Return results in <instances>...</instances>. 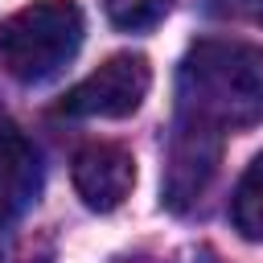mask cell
Listing matches in <instances>:
<instances>
[{
  "label": "cell",
  "instance_id": "cell-9",
  "mask_svg": "<svg viewBox=\"0 0 263 263\" xmlns=\"http://www.w3.org/2000/svg\"><path fill=\"white\" fill-rule=\"evenodd\" d=\"M242 8H247V16H251V21H259V25H263V0H242Z\"/></svg>",
  "mask_w": 263,
  "mask_h": 263
},
{
  "label": "cell",
  "instance_id": "cell-4",
  "mask_svg": "<svg viewBox=\"0 0 263 263\" xmlns=\"http://www.w3.org/2000/svg\"><path fill=\"white\" fill-rule=\"evenodd\" d=\"M218 156H222V132L197 119L177 115L173 132H168V148H164V173H160V201L173 214H185L205 185L218 173Z\"/></svg>",
  "mask_w": 263,
  "mask_h": 263
},
{
  "label": "cell",
  "instance_id": "cell-5",
  "mask_svg": "<svg viewBox=\"0 0 263 263\" xmlns=\"http://www.w3.org/2000/svg\"><path fill=\"white\" fill-rule=\"evenodd\" d=\"M70 177H74V189L86 210L111 214L127 201V193L136 185V160L119 144H86V148H78Z\"/></svg>",
  "mask_w": 263,
  "mask_h": 263
},
{
  "label": "cell",
  "instance_id": "cell-6",
  "mask_svg": "<svg viewBox=\"0 0 263 263\" xmlns=\"http://www.w3.org/2000/svg\"><path fill=\"white\" fill-rule=\"evenodd\" d=\"M37 193V152L0 111V226H8Z\"/></svg>",
  "mask_w": 263,
  "mask_h": 263
},
{
  "label": "cell",
  "instance_id": "cell-1",
  "mask_svg": "<svg viewBox=\"0 0 263 263\" xmlns=\"http://www.w3.org/2000/svg\"><path fill=\"white\" fill-rule=\"evenodd\" d=\"M177 107L185 119L218 132L263 119V45L197 41L177 70Z\"/></svg>",
  "mask_w": 263,
  "mask_h": 263
},
{
  "label": "cell",
  "instance_id": "cell-8",
  "mask_svg": "<svg viewBox=\"0 0 263 263\" xmlns=\"http://www.w3.org/2000/svg\"><path fill=\"white\" fill-rule=\"evenodd\" d=\"M173 0H103V12L115 29L123 33H144L168 16Z\"/></svg>",
  "mask_w": 263,
  "mask_h": 263
},
{
  "label": "cell",
  "instance_id": "cell-2",
  "mask_svg": "<svg viewBox=\"0 0 263 263\" xmlns=\"http://www.w3.org/2000/svg\"><path fill=\"white\" fill-rule=\"evenodd\" d=\"M82 45V12L74 0H33L0 21V66L25 82L41 86L58 78Z\"/></svg>",
  "mask_w": 263,
  "mask_h": 263
},
{
  "label": "cell",
  "instance_id": "cell-7",
  "mask_svg": "<svg viewBox=\"0 0 263 263\" xmlns=\"http://www.w3.org/2000/svg\"><path fill=\"white\" fill-rule=\"evenodd\" d=\"M230 222H234V230H238L242 238L263 242V152L247 164V173H242L238 185H234Z\"/></svg>",
  "mask_w": 263,
  "mask_h": 263
},
{
  "label": "cell",
  "instance_id": "cell-10",
  "mask_svg": "<svg viewBox=\"0 0 263 263\" xmlns=\"http://www.w3.org/2000/svg\"><path fill=\"white\" fill-rule=\"evenodd\" d=\"M193 263H222V259H218L214 251H197V255H193Z\"/></svg>",
  "mask_w": 263,
  "mask_h": 263
},
{
  "label": "cell",
  "instance_id": "cell-3",
  "mask_svg": "<svg viewBox=\"0 0 263 263\" xmlns=\"http://www.w3.org/2000/svg\"><path fill=\"white\" fill-rule=\"evenodd\" d=\"M148 86H152L148 58L115 53L95 74H86L78 86H70L66 99L58 103V111L70 115V119H127V115L140 111Z\"/></svg>",
  "mask_w": 263,
  "mask_h": 263
}]
</instances>
